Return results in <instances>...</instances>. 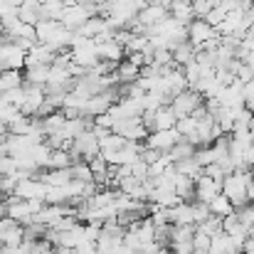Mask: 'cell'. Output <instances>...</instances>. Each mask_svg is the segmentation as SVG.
Segmentation results:
<instances>
[{
	"label": "cell",
	"mask_w": 254,
	"mask_h": 254,
	"mask_svg": "<svg viewBox=\"0 0 254 254\" xmlns=\"http://www.w3.org/2000/svg\"><path fill=\"white\" fill-rule=\"evenodd\" d=\"M192 15H195V20H205V15L215 7V2H210V0H192Z\"/></svg>",
	"instance_id": "cell-27"
},
{
	"label": "cell",
	"mask_w": 254,
	"mask_h": 254,
	"mask_svg": "<svg viewBox=\"0 0 254 254\" xmlns=\"http://www.w3.org/2000/svg\"><path fill=\"white\" fill-rule=\"evenodd\" d=\"M0 35H2V25H0Z\"/></svg>",
	"instance_id": "cell-40"
},
{
	"label": "cell",
	"mask_w": 254,
	"mask_h": 254,
	"mask_svg": "<svg viewBox=\"0 0 254 254\" xmlns=\"http://www.w3.org/2000/svg\"><path fill=\"white\" fill-rule=\"evenodd\" d=\"M114 77H116L119 84H133V82L141 77V69L133 67L128 60H121V62L116 64V69H114Z\"/></svg>",
	"instance_id": "cell-13"
},
{
	"label": "cell",
	"mask_w": 254,
	"mask_h": 254,
	"mask_svg": "<svg viewBox=\"0 0 254 254\" xmlns=\"http://www.w3.org/2000/svg\"><path fill=\"white\" fill-rule=\"evenodd\" d=\"M45 192H47V185L37 178H25L15 185L12 190V197L17 200H42L45 202Z\"/></svg>",
	"instance_id": "cell-4"
},
{
	"label": "cell",
	"mask_w": 254,
	"mask_h": 254,
	"mask_svg": "<svg viewBox=\"0 0 254 254\" xmlns=\"http://www.w3.org/2000/svg\"><path fill=\"white\" fill-rule=\"evenodd\" d=\"M175 124H178V116L173 114V109H170V106H163V109H158V111L153 114L151 133H153V131H170V128H175Z\"/></svg>",
	"instance_id": "cell-11"
},
{
	"label": "cell",
	"mask_w": 254,
	"mask_h": 254,
	"mask_svg": "<svg viewBox=\"0 0 254 254\" xmlns=\"http://www.w3.org/2000/svg\"><path fill=\"white\" fill-rule=\"evenodd\" d=\"M131 175H133L136 180H146V178H148V163H143L141 158L133 161V163H131Z\"/></svg>",
	"instance_id": "cell-31"
},
{
	"label": "cell",
	"mask_w": 254,
	"mask_h": 254,
	"mask_svg": "<svg viewBox=\"0 0 254 254\" xmlns=\"http://www.w3.org/2000/svg\"><path fill=\"white\" fill-rule=\"evenodd\" d=\"M225 15H227V12H225V10H222L220 5H215V7H212V10H210V12L205 15V22H207L210 27H217V25H220V22L225 20Z\"/></svg>",
	"instance_id": "cell-28"
},
{
	"label": "cell",
	"mask_w": 254,
	"mask_h": 254,
	"mask_svg": "<svg viewBox=\"0 0 254 254\" xmlns=\"http://www.w3.org/2000/svg\"><path fill=\"white\" fill-rule=\"evenodd\" d=\"M202 101H205V99H202L197 91L185 89V91H180L178 96L170 99V109H173V114H175L178 119H185V116H190L197 106H202Z\"/></svg>",
	"instance_id": "cell-2"
},
{
	"label": "cell",
	"mask_w": 254,
	"mask_h": 254,
	"mask_svg": "<svg viewBox=\"0 0 254 254\" xmlns=\"http://www.w3.org/2000/svg\"><path fill=\"white\" fill-rule=\"evenodd\" d=\"M94 126H96V128H104V131H111V128H114V121L109 119V114H101V116L94 119Z\"/></svg>",
	"instance_id": "cell-32"
},
{
	"label": "cell",
	"mask_w": 254,
	"mask_h": 254,
	"mask_svg": "<svg viewBox=\"0 0 254 254\" xmlns=\"http://www.w3.org/2000/svg\"><path fill=\"white\" fill-rule=\"evenodd\" d=\"M247 109H250V114H252V119H254V101H250V104H245Z\"/></svg>",
	"instance_id": "cell-38"
},
{
	"label": "cell",
	"mask_w": 254,
	"mask_h": 254,
	"mask_svg": "<svg viewBox=\"0 0 254 254\" xmlns=\"http://www.w3.org/2000/svg\"><path fill=\"white\" fill-rule=\"evenodd\" d=\"M72 153L69 151H52L50 153V161H47V168L50 170H64L72 168Z\"/></svg>",
	"instance_id": "cell-21"
},
{
	"label": "cell",
	"mask_w": 254,
	"mask_h": 254,
	"mask_svg": "<svg viewBox=\"0 0 254 254\" xmlns=\"http://www.w3.org/2000/svg\"><path fill=\"white\" fill-rule=\"evenodd\" d=\"M77 5H99V0H72Z\"/></svg>",
	"instance_id": "cell-36"
},
{
	"label": "cell",
	"mask_w": 254,
	"mask_h": 254,
	"mask_svg": "<svg viewBox=\"0 0 254 254\" xmlns=\"http://www.w3.org/2000/svg\"><path fill=\"white\" fill-rule=\"evenodd\" d=\"M190 207H192V222H195V227L202 225L210 217V207L205 202H190Z\"/></svg>",
	"instance_id": "cell-26"
},
{
	"label": "cell",
	"mask_w": 254,
	"mask_h": 254,
	"mask_svg": "<svg viewBox=\"0 0 254 254\" xmlns=\"http://www.w3.org/2000/svg\"><path fill=\"white\" fill-rule=\"evenodd\" d=\"M72 180H79V183H94V178H91V168H89V163L84 161H77V163H72Z\"/></svg>",
	"instance_id": "cell-24"
},
{
	"label": "cell",
	"mask_w": 254,
	"mask_h": 254,
	"mask_svg": "<svg viewBox=\"0 0 254 254\" xmlns=\"http://www.w3.org/2000/svg\"><path fill=\"white\" fill-rule=\"evenodd\" d=\"M5 227H7V217H0V240H2V232H5Z\"/></svg>",
	"instance_id": "cell-37"
},
{
	"label": "cell",
	"mask_w": 254,
	"mask_h": 254,
	"mask_svg": "<svg viewBox=\"0 0 254 254\" xmlns=\"http://www.w3.org/2000/svg\"><path fill=\"white\" fill-rule=\"evenodd\" d=\"M126 146V138H121L119 133H106L104 138H99V153H116Z\"/></svg>",
	"instance_id": "cell-19"
},
{
	"label": "cell",
	"mask_w": 254,
	"mask_h": 254,
	"mask_svg": "<svg viewBox=\"0 0 254 254\" xmlns=\"http://www.w3.org/2000/svg\"><path fill=\"white\" fill-rule=\"evenodd\" d=\"M178 141H180V133H178L175 128H170V131H153V133H148V138H146V148H153V151H158V153H170V148H173Z\"/></svg>",
	"instance_id": "cell-5"
},
{
	"label": "cell",
	"mask_w": 254,
	"mask_h": 254,
	"mask_svg": "<svg viewBox=\"0 0 254 254\" xmlns=\"http://www.w3.org/2000/svg\"><path fill=\"white\" fill-rule=\"evenodd\" d=\"M168 17V10L166 7H161V5H153V2H148L138 15H136V20H138V25L141 27H151V25H158L161 20H166Z\"/></svg>",
	"instance_id": "cell-9"
},
{
	"label": "cell",
	"mask_w": 254,
	"mask_h": 254,
	"mask_svg": "<svg viewBox=\"0 0 254 254\" xmlns=\"http://www.w3.org/2000/svg\"><path fill=\"white\" fill-rule=\"evenodd\" d=\"M195 151H197V148H195L192 143H188L185 138H180V141L170 148L168 156H170V161H173V163H178V161H188V158H192V156H195Z\"/></svg>",
	"instance_id": "cell-20"
},
{
	"label": "cell",
	"mask_w": 254,
	"mask_h": 254,
	"mask_svg": "<svg viewBox=\"0 0 254 254\" xmlns=\"http://www.w3.org/2000/svg\"><path fill=\"white\" fill-rule=\"evenodd\" d=\"M254 178L250 173H232L222 180V195L232 202V207H242L247 205V185Z\"/></svg>",
	"instance_id": "cell-1"
},
{
	"label": "cell",
	"mask_w": 254,
	"mask_h": 254,
	"mask_svg": "<svg viewBox=\"0 0 254 254\" xmlns=\"http://www.w3.org/2000/svg\"><path fill=\"white\" fill-rule=\"evenodd\" d=\"M173 168L178 175H185V178H190V180H197L200 175H202V168L195 163V158H188V161H178V163H173Z\"/></svg>",
	"instance_id": "cell-22"
},
{
	"label": "cell",
	"mask_w": 254,
	"mask_h": 254,
	"mask_svg": "<svg viewBox=\"0 0 254 254\" xmlns=\"http://www.w3.org/2000/svg\"><path fill=\"white\" fill-rule=\"evenodd\" d=\"M190 254H207V252H200V250H192Z\"/></svg>",
	"instance_id": "cell-39"
},
{
	"label": "cell",
	"mask_w": 254,
	"mask_h": 254,
	"mask_svg": "<svg viewBox=\"0 0 254 254\" xmlns=\"http://www.w3.org/2000/svg\"><path fill=\"white\" fill-rule=\"evenodd\" d=\"M15 170H17V166H15V158L12 156H0V178H7Z\"/></svg>",
	"instance_id": "cell-30"
},
{
	"label": "cell",
	"mask_w": 254,
	"mask_h": 254,
	"mask_svg": "<svg viewBox=\"0 0 254 254\" xmlns=\"http://www.w3.org/2000/svg\"><path fill=\"white\" fill-rule=\"evenodd\" d=\"M195 230H197V232H202V235H207V237L212 240V237L222 235V220H220V217H215V215H210V217H207L202 225H197Z\"/></svg>",
	"instance_id": "cell-23"
},
{
	"label": "cell",
	"mask_w": 254,
	"mask_h": 254,
	"mask_svg": "<svg viewBox=\"0 0 254 254\" xmlns=\"http://www.w3.org/2000/svg\"><path fill=\"white\" fill-rule=\"evenodd\" d=\"M168 220L173 222V227L195 225V222H192V207H190V202H180V205L170 207L168 210Z\"/></svg>",
	"instance_id": "cell-12"
},
{
	"label": "cell",
	"mask_w": 254,
	"mask_h": 254,
	"mask_svg": "<svg viewBox=\"0 0 254 254\" xmlns=\"http://www.w3.org/2000/svg\"><path fill=\"white\" fill-rule=\"evenodd\" d=\"M106 30H109V27H106V20H104L101 15H94V17L86 20L77 32H79L82 37H86V40H96V37H99L101 32H106Z\"/></svg>",
	"instance_id": "cell-14"
},
{
	"label": "cell",
	"mask_w": 254,
	"mask_h": 254,
	"mask_svg": "<svg viewBox=\"0 0 254 254\" xmlns=\"http://www.w3.org/2000/svg\"><path fill=\"white\" fill-rule=\"evenodd\" d=\"M55 55L57 52H52L47 45H40V42H35L30 50H27V57H25V67H52L55 64Z\"/></svg>",
	"instance_id": "cell-7"
},
{
	"label": "cell",
	"mask_w": 254,
	"mask_h": 254,
	"mask_svg": "<svg viewBox=\"0 0 254 254\" xmlns=\"http://www.w3.org/2000/svg\"><path fill=\"white\" fill-rule=\"evenodd\" d=\"M245 2H254V0H245Z\"/></svg>",
	"instance_id": "cell-41"
},
{
	"label": "cell",
	"mask_w": 254,
	"mask_h": 254,
	"mask_svg": "<svg viewBox=\"0 0 254 254\" xmlns=\"http://www.w3.org/2000/svg\"><path fill=\"white\" fill-rule=\"evenodd\" d=\"M222 192V183H215L212 178H207V175H200L197 180H195V200L197 202H212L217 195Z\"/></svg>",
	"instance_id": "cell-8"
},
{
	"label": "cell",
	"mask_w": 254,
	"mask_h": 254,
	"mask_svg": "<svg viewBox=\"0 0 254 254\" xmlns=\"http://www.w3.org/2000/svg\"><path fill=\"white\" fill-rule=\"evenodd\" d=\"M96 52H99V60L101 62H111V64H119L124 60V47L114 40L109 42H96Z\"/></svg>",
	"instance_id": "cell-10"
},
{
	"label": "cell",
	"mask_w": 254,
	"mask_h": 254,
	"mask_svg": "<svg viewBox=\"0 0 254 254\" xmlns=\"http://www.w3.org/2000/svg\"><path fill=\"white\" fill-rule=\"evenodd\" d=\"M242 99H245V104L254 101V79L247 82V84H242Z\"/></svg>",
	"instance_id": "cell-33"
},
{
	"label": "cell",
	"mask_w": 254,
	"mask_h": 254,
	"mask_svg": "<svg viewBox=\"0 0 254 254\" xmlns=\"http://www.w3.org/2000/svg\"><path fill=\"white\" fill-rule=\"evenodd\" d=\"M215 35H217L215 27H210L205 20H192V22L188 25V42H190L195 50H200V47H202L205 42H210Z\"/></svg>",
	"instance_id": "cell-6"
},
{
	"label": "cell",
	"mask_w": 254,
	"mask_h": 254,
	"mask_svg": "<svg viewBox=\"0 0 254 254\" xmlns=\"http://www.w3.org/2000/svg\"><path fill=\"white\" fill-rule=\"evenodd\" d=\"M20 242H25V230H22V225L7 220V227H5V232H2V247H17Z\"/></svg>",
	"instance_id": "cell-15"
},
{
	"label": "cell",
	"mask_w": 254,
	"mask_h": 254,
	"mask_svg": "<svg viewBox=\"0 0 254 254\" xmlns=\"http://www.w3.org/2000/svg\"><path fill=\"white\" fill-rule=\"evenodd\" d=\"M247 202H250V205H254V180L247 185Z\"/></svg>",
	"instance_id": "cell-34"
},
{
	"label": "cell",
	"mask_w": 254,
	"mask_h": 254,
	"mask_svg": "<svg viewBox=\"0 0 254 254\" xmlns=\"http://www.w3.org/2000/svg\"><path fill=\"white\" fill-rule=\"evenodd\" d=\"M195 126H197V121H195L192 116H185V119H178L175 131L180 133V138H188L190 133H195Z\"/></svg>",
	"instance_id": "cell-25"
},
{
	"label": "cell",
	"mask_w": 254,
	"mask_h": 254,
	"mask_svg": "<svg viewBox=\"0 0 254 254\" xmlns=\"http://www.w3.org/2000/svg\"><path fill=\"white\" fill-rule=\"evenodd\" d=\"M111 131H114V133H119V136H121V138H126V141H133V143H141V141H146V138H148V128L143 126L141 116L116 121Z\"/></svg>",
	"instance_id": "cell-3"
},
{
	"label": "cell",
	"mask_w": 254,
	"mask_h": 254,
	"mask_svg": "<svg viewBox=\"0 0 254 254\" xmlns=\"http://www.w3.org/2000/svg\"><path fill=\"white\" fill-rule=\"evenodd\" d=\"M173 190H175V195H178L183 202H190V200L195 197V180H190V178H185V175H178Z\"/></svg>",
	"instance_id": "cell-16"
},
{
	"label": "cell",
	"mask_w": 254,
	"mask_h": 254,
	"mask_svg": "<svg viewBox=\"0 0 254 254\" xmlns=\"http://www.w3.org/2000/svg\"><path fill=\"white\" fill-rule=\"evenodd\" d=\"M207 207H210V215H215V217H220V220H225V217H230L232 212H235V207H232V202L220 192L212 202H207Z\"/></svg>",
	"instance_id": "cell-17"
},
{
	"label": "cell",
	"mask_w": 254,
	"mask_h": 254,
	"mask_svg": "<svg viewBox=\"0 0 254 254\" xmlns=\"http://www.w3.org/2000/svg\"><path fill=\"white\" fill-rule=\"evenodd\" d=\"M245 64H247V67L252 69V74H254V52H250V55H247V60H245Z\"/></svg>",
	"instance_id": "cell-35"
},
{
	"label": "cell",
	"mask_w": 254,
	"mask_h": 254,
	"mask_svg": "<svg viewBox=\"0 0 254 254\" xmlns=\"http://www.w3.org/2000/svg\"><path fill=\"white\" fill-rule=\"evenodd\" d=\"M195 60V47L190 45V42H183V45H178L175 50H173V64L175 67H185V64H190Z\"/></svg>",
	"instance_id": "cell-18"
},
{
	"label": "cell",
	"mask_w": 254,
	"mask_h": 254,
	"mask_svg": "<svg viewBox=\"0 0 254 254\" xmlns=\"http://www.w3.org/2000/svg\"><path fill=\"white\" fill-rule=\"evenodd\" d=\"M210 245H212V240H210L207 235H202V232H197V230H195V235H192V250L210 252Z\"/></svg>",
	"instance_id": "cell-29"
}]
</instances>
